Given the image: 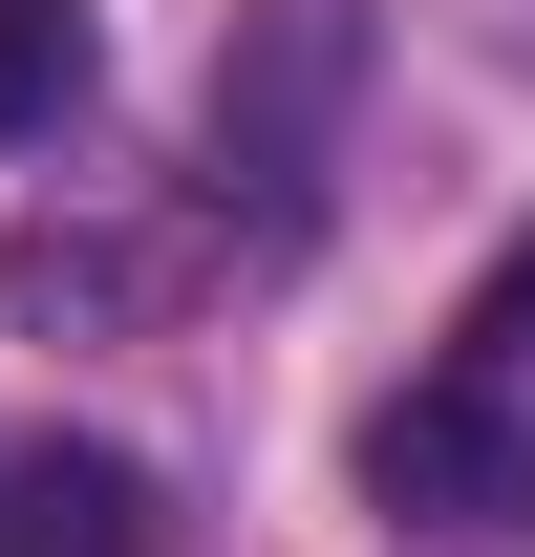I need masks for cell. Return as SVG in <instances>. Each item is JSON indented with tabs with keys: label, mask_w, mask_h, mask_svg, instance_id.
I'll list each match as a JSON object with an SVG mask.
<instances>
[{
	"label": "cell",
	"mask_w": 535,
	"mask_h": 557,
	"mask_svg": "<svg viewBox=\"0 0 535 557\" xmlns=\"http://www.w3.org/2000/svg\"><path fill=\"white\" fill-rule=\"evenodd\" d=\"M364 493H386V536H428V557H514L535 536V429H514V386L450 364V386L364 408Z\"/></svg>",
	"instance_id": "1"
},
{
	"label": "cell",
	"mask_w": 535,
	"mask_h": 557,
	"mask_svg": "<svg viewBox=\"0 0 535 557\" xmlns=\"http://www.w3.org/2000/svg\"><path fill=\"white\" fill-rule=\"evenodd\" d=\"M0 557H150V472L129 450H22L0 472Z\"/></svg>",
	"instance_id": "2"
},
{
	"label": "cell",
	"mask_w": 535,
	"mask_h": 557,
	"mask_svg": "<svg viewBox=\"0 0 535 557\" xmlns=\"http://www.w3.org/2000/svg\"><path fill=\"white\" fill-rule=\"evenodd\" d=\"M86 108V0H0V150Z\"/></svg>",
	"instance_id": "3"
},
{
	"label": "cell",
	"mask_w": 535,
	"mask_h": 557,
	"mask_svg": "<svg viewBox=\"0 0 535 557\" xmlns=\"http://www.w3.org/2000/svg\"><path fill=\"white\" fill-rule=\"evenodd\" d=\"M471 344H493V364H535V236L493 258V300H471Z\"/></svg>",
	"instance_id": "4"
}]
</instances>
